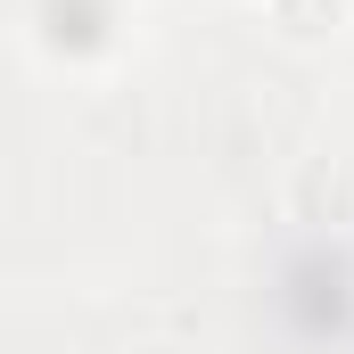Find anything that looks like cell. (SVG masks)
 <instances>
[{"label": "cell", "instance_id": "obj_1", "mask_svg": "<svg viewBox=\"0 0 354 354\" xmlns=\"http://www.w3.org/2000/svg\"><path fill=\"white\" fill-rule=\"evenodd\" d=\"M25 50L41 66H107L124 50V8L115 0H33L25 8Z\"/></svg>", "mask_w": 354, "mask_h": 354}, {"label": "cell", "instance_id": "obj_2", "mask_svg": "<svg viewBox=\"0 0 354 354\" xmlns=\"http://www.w3.org/2000/svg\"><path fill=\"white\" fill-rule=\"evenodd\" d=\"M264 17L288 33V41H322L346 25V0H264Z\"/></svg>", "mask_w": 354, "mask_h": 354}]
</instances>
